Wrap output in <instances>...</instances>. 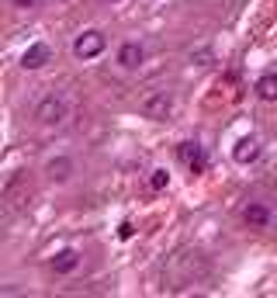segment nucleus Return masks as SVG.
Masks as SVG:
<instances>
[{"label": "nucleus", "instance_id": "obj_1", "mask_svg": "<svg viewBox=\"0 0 277 298\" xmlns=\"http://www.w3.org/2000/svg\"><path fill=\"white\" fill-rule=\"evenodd\" d=\"M66 118H70V104H66V97H59V94H49V97H42L39 104H35V121L45 125V128H56V125H62Z\"/></svg>", "mask_w": 277, "mask_h": 298}, {"label": "nucleus", "instance_id": "obj_2", "mask_svg": "<svg viewBox=\"0 0 277 298\" xmlns=\"http://www.w3.org/2000/svg\"><path fill=\"white\" fill-rule=\"evenodd\" d=\"M104 49H108V39H104V31H97V28H87L73 42V56L80 62H90V59H97V56H104Z\"/></svg>", "mask_w": 277, "mask_h": 298}, {"label": "nucleus", "instance_id": "obj_3", "mask_svg": "<svg viewBox=\"0 0 277 298\" xmlns=\"http://www.w3.org/2000/svg\"><path fill=\"white\" fill-rule=\"evenodd\" d=\"M142 115L153 121H166L174 115V97L166 94V90H156V94H149V97L142 101Z\"/></svg>", "mask_w": 277, "mask_h": 298}, {"label": "nucleus", "instance_id": "obj_4", "mask_svg": "<svg viewBox=\"0 0 277 298\" xmlns=\"http://www.w3.org/2000/svg\"><path fill=\"white\" fill-rule=\"evenodd\" d=\"M177 159L180 163H187V170L198 177V174H204V167H208V159H204V149H201L198 142H180L177 146Z\"/></svg>", "mask_w": 277, "mask_h": 298}, {"label": "nucleus", "instance_id": "obj_5", "mask_svg": "<svg viewBox=\"0 0 277 298\" xmlns=\"http://www.w3.org/2000/svg\"><path fill=\"white\" fill-rule=\"evenodd\" d=\"M49 62H52V49H49L45 42H35V45L24 49V56H21V70H42V66H49Z\"/></svg>", "mask_w": 277, "mask_h": 298}, {"label": "nucleus", "instance_id": "obj_6", "mask_svg": "<svg viewBox=\"0 0 277 298\" xmlns=\"http://www.w3.org/2000/svg\"><path fill=\"white\" fill-rule=\"evenodd\" d=\"M260 153H263V146H260L253 136H246V139H239L236 146H232V159H236L239 167H250V163H257Z\"/></svg>", "mask_w": 277, "mask_h": 298}, {"label": "nucleus", "instance_id": "obj_7", "mask_svg": "<svg viewBox=\"0 0 277 298\" xmlns=\"http://www.w3.org/2000/svg\"><path fill=\"white\" fill-rule=\"evenodd\" d=\"M73 159L70 156H52L49 163H45V177H49V184H66V180L73 177Z\"/></svg>", "mask_w": 277, "mask_h": 298}, {"label": "nucleus", "instance_id": "obj_8", "mask_svg": "<svg viewBox=\"0 0 277 298\" xmlns=\"http://www.w3.org/2000/svg\"><path fill=\"white\" fill-rule=\"evenodd\" d=\"M270 219H274V215H270V208H267V205H260V201H250V205L243 208V222H246L250 229H267Z\"/></svg>", "mask_w": 277, "mask_h": 298}, {"label": "nucleus", "instance_id": "obj_9", "mask_svg": "<svg viewBox=\"0 0 277 298\" xmlns=\"http://www.w3.org/2000/svg\"><path fill=\"white\" fill-rule=\"evenodd\" d=\"M146 59V49H142V42H125L118 49V66L121 70H138Z\"/></svg>", "mask_w": 277, "mask_h": 298}, {"label": "nucleus", "instance_id": "obj_10", "mask_svg": "<svg viewBox=\"0 0 277 298\" xmlns=\"http://www.w3.org/2000/svg\"><path fill=\"white\" fill-rule=\"evenodd\" d=\"M77 267H80V253H77V250H70V246H66V250H59V253L52 257V271H56V274H62V278H66V274H73Z\"/></svg>", "mask_w": 277, "mask_h": 298}, {"label": "nucleus", "instance_id": "obj_11", "mask_svg": "<svg viewBox=\"0 0 277 298\" xmlns=\"http://www.w3.org/2000/svg\"><path fill=\"white\" fill-rule=\"evenodd\" d=\"M257 97L267 104H277V73H263L257 80Z\"/></svg>", "mask_w": 277, "mask_h": 298}, {"label": "nucleus", "instance_id": "obj_12", "mask_svg": "<svg viewBox=\"0 0 277 298\" xmlns=\"http://www.w3.org/2000/svg\"><path fill=\"white\" fill-rule=\"evenodd\" d=\"M191 62H194V66H212V62H215V49H212V45L191 49Z\"/></svg>", "mask_w": 277, "mask_h": 298}, {"label": "nucleus", "instance_id": "obj_13", "mask_svg": "<svg viewBox=\"0 0 277 298\" xmlns=\"http://www.w3.org/2000/svg\"><path fill=\"white\" fill-rule=\"evenodd\" d=\"M149 187H153V191H166V187H170V170L156 167V170L149 174Z\"/></svg>", "mask_w": 277, "mask_h": 298}, {"label": "nucleus", "instance_id": "obj_14", "mask_svg": "<svg viewBox=\"0 0 277 298\" xmlns=\"http://www.w3.org/2000/svg\"><path fill=\"white\" fill-rule=\"evenodd\" d=\"M18 11H35V7H42V0H11Z\"/></svg>", "mask_w": 277, "mask_h": 298}, {"label": "nucleus", "instance_id": "obj_15", "mask_svg": "<svg viewBox=\"0 0 277 298\" xmlns=\"http://www.w3.org/2000/svg\"><path fill=\"white\" fill-rule=\"evenodd\" d=\"M118 236L121 239H132V236H135V225H132V222H121V225H118Z\"/></svg>", "mask_w": 277, "mask_h": 298}, {"label": "nucleus", "instance_id": "obj_16", "mask_svg": "<svg viewBox=\"0 0 277 298\" xmlns=\"http://www.w3.org/2000/svg\"><path fill=\"white\" fill-rule=\"evenodd\" d=\"M111 4H121V0H111Z\"/></svg>", "mask_w": 277, "mask_h": 298}]
</instances>
